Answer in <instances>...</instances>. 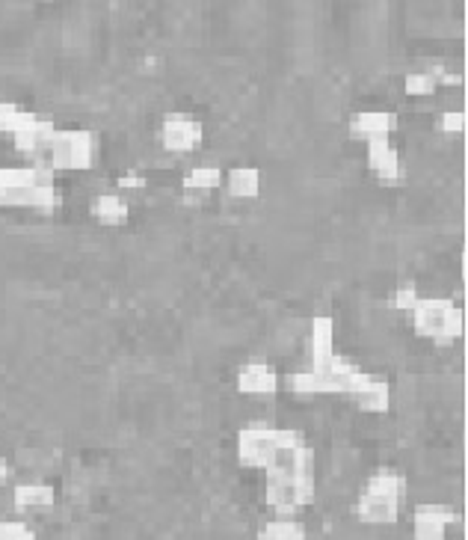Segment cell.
<instances>
[{
  "instance_id": "cell-1",
  "label": "cell",
  "mask_w": 468,
  "mask_h": 540,
  "mask_svg": "<svg viewBox=\"0 0 468 540\" xmlns=\"http://www.w3.org/2000/svg\"><path fill=\"white\" fill-rule=\"evenodd\" d=\"M365 377L368 374L356 362L332 354L326 360H317L309 368L297 371L291 377V389L297 395H306V398H312V395H353Z\"/></svg>"
},
{
  "instance_id": "cell-2",
  "label": "cell",
  "mask_w": 468,
  "mask_h": 540,
  "mask_svg": "<svg viewBox=\"0 0 468 540\" xmlns=\"http://www.w3.org/2000/svg\"><path fill=\"white\" fill-rule=\"evenodd\" d=\"M409 315H412L415 333L436 345H451L463 333V312L457 303L445 297H418Z\"/></svg>"
},
{
  "instance_id": "cell-3",
  "label": "cell",
  "mask_w": 468,
  "mask_h": 540,
  "mask_svg": "<svg viewBox=\"0 0 468 540\" xmlns=\"http://www.w3.org/2000/svg\"><path fill=\"white\" fill-rule=\"evenodd\" d=\"M48 164L57 173H80V170H92L95 158H98V137L86 128H69V131H57L48 149Z\"/></svg>"
},
{
  "instance_id": "cell-4",
  "label": "cell",
  "mask_w": 468,
  "mask_h": 540,
  "mask_svg": "<svg viewBox=\"0 0 468 540\" xmlns=\"http://www.w3.org/2000/svg\"><path fill=\"white\" fill-rule=\"evenodd\" d=\"M264 502L279 517H294L314 502V478H297L282 472H264Z\"/></svg>"
},
{
  "instance_id": "cell-5",
  "label": "cell",
  "mask_w": 468,
  "mask_h": 540,
  "mask_svg": "<svg viewBox=\"0 0 468 540\" xmlns=\"http://www.w3.org/2000/svg\"><path fill=\"white\" fill-rule=\"evenodd\" d=\"M282 440V428L267 422H252L237 431V463L246 469H264Z\"/></svg>"
},
{
  "instance_id": "cell-6",
  "label": "cell",
  "mask_w": 468,
  "mask_h": 540,
  "mask_svg": "<svg viewBox=\"0 0 468 540\" xmlns=\"http://www.w3.org/2000/svg\"><path fill=\"white\" fill-rule=\"evenodd\" d=\"M202 122L187 113H169L160 125V146L172 155H190L202 146Z\"/></svg>"
},
{
  "instance_id": "cell-7",
  "label": "cell",
  "mask_w": 468,
  "mask_h": 540,
  "mask_svg": "<svg viewBox=\"0 0 468 540\" xmlns=\"http://www.w3.org/2000/svg\"><path fill=\"white\" fill-rule=\"evenodd\" d=\"M400 502H403V499L362 490L359 499H356V505H353V514H356V520L365 523V526H391V523H397V517H400Z\"/></svg>"
},
{
  "instance_id": "cell-8",
  "label": "cell",
  "mask_w": 468,
  "mask_h": 540,
  "mask_svg": "<svg viewBox=\"0 0 468 540\" xmlns=\"http://www.w3.org/2000/svg\"><path fill=\"white\" fill-rule=\"evenodd\" d=\"M454 511L448 505H418L412 511V538L415 540H445L454 526Z\"/></svg>"
},
{
  "instance_id": "cell-9",
  "label": "cell",
  "mask_w": 468,
  "mask_h": 540,
  "mask_svg": "<svg viewBox=\"0 0 468 540\" xmlns=\"http://www.w3.org/2000/svg\"><path fill=\"white\" fill-rule=\"evenodd\" d=\"M237 392L249 398H273L279 392V374L267 362H243L237 368Z\"/></svg>"
},
{
  "instance_id": "cell-10",
  "label": "cell",
  "mask_w": 468,
  "mask_h": 540,
  "mask_svg": "<svg viewBox=\"0 0 468 540\" xmlns=\"http://www.w3.org/2000/svg\"><path fill=\"white\" fill-rule=\"evenodd\" d=\"M60 202L57 187H0V208H30V211H54Z\"/></svg>"
},
{
  "instance_id": "cell-11",
  "label": "cell",
  "mask_w": 468,
  "mask_h": 540,
  "mask_svg": "<svg viewBox=\"0 0 468 540\" xmlns=\"http://www.w3.org/2000/svg\"><path fill=\"white\" fill-rule=\"evenodd\" d=\"M57 131H60V128L54 125V119L33 116V119L12 137V143H15V149H18L21 155H27V158H45Z\"/></svg>"
},
{
  "instance_id": "cell-12",
  "label": "cell",
  "mask_w": 468,
  "mask_h": 540,
  "mask_svg": "<svg viewBox=\"0 0 468 540\" xmlns=\"http://www.w3.org/2000/svg\"><path fill=\"white\" fill-rule=\"evenodd\" d=\"M368 167L377 179L386 181V184H397L403 179V161H400L397 149L391 146V140L368 143Z\"/></svg>"
},
{
  "instance_id": "cell-13",
  "label": "cell",
  "mask_w": 468,
  "mask_h": 540,
  "mask_svg": "<svg viewBox=\"0 0 468 540\" xmlns=\"http://www.w3.org/2000/svg\"><path fill=\"white\" fill-rule=\"evenodd\" d=\"M394 113L389 110H362L353 116L350 122V134L356 140H365V143H374V140H389V134L394 131Z\"/></svg>"
},
{
  "instance_id": "cell-14",
  "label": "cell",
  "mask_w": 468,
  "mask_h": 540,
  "mask_svg": "<svg viewBox=\"0 0 468 540\" xmlns=\"http://www.w3.org/2000/svg\"><path fill=\"white\" fill-rule=\"evenodd\" d=\"M57 502V493L51 484H42V481H27V484H18L15 493H12V505L18 514H36V511H48L54 508Z\"/></svg>"
},
{
  "instance_id": "cell-15",
  "label": "cell",
  "mask_w": 468,
  "mask_h": 540,
  "mask_svg": "<svg viewBox=\"0 0 468 540\" xmlns=\"http://www.w3.org/2000/svg\"><path fill=\"white\" fill-rule=\"evenodd\" d=\"M89 211L104 226H125L128 217H131V205H128V199L122 193H98L89 202Z\"/></svg>"
},
{
  "instance_id": "cell-16",
  "label": "cell",
  "mask_w": 468,
  "mask_h": 540,
  "mask_svg": "<svg viewBox=\"0 0 468 540\" xmlns=\"http://www.w3.org/2000/svg\"><path fill=\"white\" fill-rule=\"evenodd\" d=\"M353 404L365 413H389L391 407V386L386 380L377 377H365L362 386L350 395Z\"/></svg>"
},
{
  "instance_id": "cell-17",
  "label": "cell",
  "mask_w": 468,
  "mask_h": 540,
  "mask_svg": "<svg viewBox=\"0 0 468 540\" xmlns=\"http://www.w3.org/2000/svg\"><path fill=\"white\" fill-rule=\"evenodd\" d=\"M261 181H264V176L258 167H234L232 173L223 179V184L234 199H255L261 193Z\"/></svg>"
},
{
  "instance_id": "cell-18",
  "label": "cell",
  "mask_w": 468,
  "mask_h": 540,
  "mask_svg": "<svg viewBox=\"0 0 468 540\" xmlns=\"http://www.w3.org/2000/svg\"><path fill=\"white\" fill-rule=\"evenodd\" d=\"M309 348H312V362L326 360L335 354V321L329 315H317L312 321Z\"/></svg>"
},
{
  "instance_id": "cell-19",
  "label": "cell",
  "mask_w": 468,
  "mask_h": 540,
  "mask_svg": "<svg viewBox=\"0 0 468 540\" xmlns=\"http://www.w3.org/2000/svg\"><path fill=\"white\" fill-rule=\"evenodd\" d=\"M258 540H309V529L294 517H276L261 526Z\"/></svg>"
},
{
  "instance_id": "cell-20",
  "label": "cell",
  "mask_w": 468,
  "mask_h": 540,
  "mask_svg": "<svg viewBox=\"0 0 468 540\" xmlns=\"http://www.w3.org/2000/svg\"><path fill=\"white\" fill-rule=\"evenodd\" d=\"M223 187V170L214 167V164H199L193 170H187L184 176V190L187 193H208V190H217Z\"/></svg>"
},
{
  "instance_id": "cell-21",
  "label": "cell",
  "mask_w": 468,
  "mask_h": 540,
  "mask_svg": "<svg viewBox=\"0 0 468 540\" xmlns=\"http://www.w3.org/2000/svg\"><path fill=\"white\" fill-rule=\"evenodd\" d=\"M439 90V66H427V69H412L403 78V92L412 98H424Z\"/></svg>"
},
{
  "instance_id": "cell-22",
  "label": "cell",
  "mask_w": 468,
  "mask_h": 540,
  "mask_svg": "<svg viewBox=\"0 0 468 540\" xmlns=\"http://www.w3.org/2000/svg\"><path fill=\"white\" fill-rule=\"evenodd\" d=\"M365 490H371V493H383V496H394V499H403V493H406V478H403L397 469L383 466V469H377V472L368 478Z\"/></svg>"
},
{
  "instance_id": "cell-23",
  "label": "cell",
  "mask_w": 468,
  "mask_h": 540,
  "mask_svg": "<svg viewBox=\"0 0 468 540\" xmlns=\"http://www.w3.org/2000/svg\"><path fill=\"white\" fill-rule=\"evenodd\" d=\"M33 116H36L33 110L21 107V104H15V101H0V134L15 137Z\"/></svg>"
},
{
  "instance_id": "cell-24",
  "label": "cell",
  "mask_w": 468,
  "mask_h": 540,
  "mask_svg": "<svg viewBox=\"0 0 468 540\" xmlns=\"http://www.w3.org/2000/svg\"><path fill=\"white\" fill-rule=\"evenodd\" d=\"M439 131L445 137H460L466 131V113L463 110H448L439 116Z\"/></svg>"
},
{
  "instance_id": "cell-25",
  "label": "cell",
  "mask_w": 468,
  "mask_h": 540,
  "mask_svg": "<svg viewBox=\"0 0 468 540\" xmlns=\"http://www.w3.org/2000/svg\"><path fill=\"white\" fill-rule=\"evenodd\" d=\"M0 540H36L24 520H0Z\"/></svg>"
},
{
  "instance_id": "cell-26",
  "label": "cell",
  "mask_w": 468,
  "mask_h": 540,
  "mask_svg": "<svg viewBox=\"0 0 468 540\" xmlns=\"http://www.w3.org/2000/svg\"><path fill=\"white\" fill-rule=\"evenodd\" d=\"M418 288L412 285V282H406V285H400L397 291H394V297H391V303H394V309H400V312H412V306L418 303Z\"/></svg>"
},
{
  "instance_id": "cell-27",
  "label": "cell",
  "mask_w": 468,
  "mask_h": 540,
  "mask_svg": "<svg viewBox=\"0 0 468 540\" xmlns=\"http://www.w3.org/2000/svg\"><path fill=\"white\" fill-rule=\"evenodd\" d=\"M116 184H119V187H128V190H137V187L146 184V179H140V176H122Z\"/></svg>"
},
{
  "instance_id": "cell-28",
  "label": "cell",
  "mask_w": 468,
  "mask_h": 540,
  "mask_svg": "<svg viewBox=\"0 0 468 540\" xmlns=\"http://www.w3.org/2000/svg\"><path fill=\"white\" fill-rule=\"evenodd\" d=\"M6 475H9V466H6V457L0 454V484L6 481Z\"/></svg>"
}]
</instances>
